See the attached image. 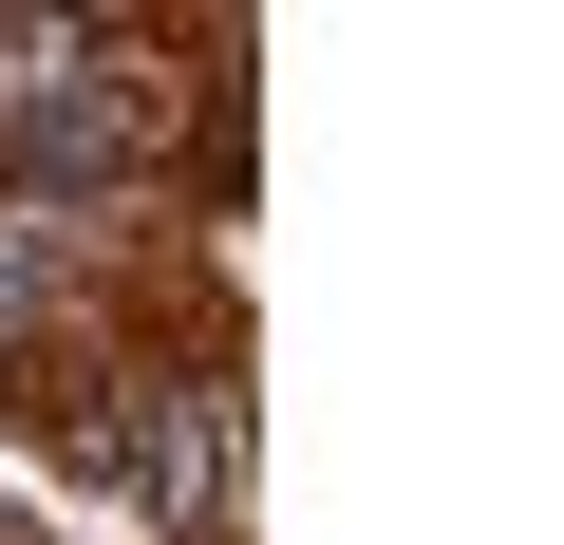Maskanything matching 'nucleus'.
<instances>
[{
	"instance_id": "1",
	"label": "nucleus",
	"mask_w": 564,
	"mask_h": 545,
	"mask_svg": "<svg viewBox=\"0 0 564 545\" xmlns=\"http://www.w3.org/2000/svg\"><path fill=\"white\" fill-rule=\"evenodd\" d=\"M76 39H20V76H0V170H20V188H132L151 170V132H170V95L151 76H57Z\"/></svg>"
},
{
	"instance_id": "3",
	"label": "nucleus",
	"mask_w": 564,
	"mask_h": 545,
	"mask_svg": "<svg viewBox=\"0 0 564 545\" xmlns=\"http://www.w3.org/2000/svg\"><path fill=\"white\" fill-rule=\"evenodd\" d=\"M39 302H57V244H39V226H0V339H20Z\"/></svg>"
},
{
	"instance_id": "2",
	"label": "nucleus",
	"mask_w": 564,
	"mask_h": 545,
	"mask_svg": "<svg viewBox=\"0 0 564 545\" xmlns=\"http://www.w3.org/2000/svg\"><path fill=\"white\" fill-rule=\"evenodd\" d=\"M39 433H57L95 489H207L188 377H151V358H95V339H57V358H39Z\"/></svg>"
}]
</instances>
